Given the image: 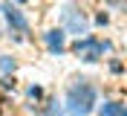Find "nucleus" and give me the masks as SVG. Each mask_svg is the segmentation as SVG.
I'll list each match as a JSON object with an SVG mask.
<instances>
[{"label": "nucleus", "mask_w": 127, "mask_h": 116, "mask_svg": "<svg viewBox=\"0 0 127 116\" xmlns=\"http://www.w3.org/2000/svg\"><path fill=\"white\" fill-rule=\"evenodd\" d=\"M75 49H78V55L84 52V58H87V61H95V58L107 49V44H98V41L90 38V41H78V46H75Z\"/></svg>", "instance_id": "nucleus-2"}, {"label": "nucleus", "mask_w": 127, "mask_h": 116, "mask_svg": "<svg viewBox=\"0 0 127 116\" xmlns=\"http://www.w3.org/2000/svg\"><path fill=\"white\" fill-rule=\"evenodd\" d=\"M101 116H124V108H121V105H104Z\"/></svg>", "instance_id": "nucleus-5"}, {"label": "nucleus", "mask_w": 127, "mask_h": 116, "mask_svg": "<svg viewBox=\"0 0 127 116\" xmlns=\"http://www.w3.org/2000/svg\"><path fill=\"white\" fill-rule=\"evenodd\" d=\"M3 12H6L9 23H12L15 29H20V32L26 29V20H23V15H20V9H15V6H6V9H3Z\"/></svg>", "instance_id": "nucleus-3"}, {"label": "nucleus", "mask_w": 127, "mask_h": 116, "mask_svg": "<svg viewBox=\"0 0 127 116\" xmlns=\"http://www.w3.org/2000/svg\"><path fill=\"white\" fill-rule=\"evenodd\" d=\"M66 102H69V113H72V116L90 113L93 105H95V87H93V84H75V87H69Z\"/></svg>", "instance_id": "nucleus-1"}, {"label": "nucleus", "mask_w": 127, "mask_h": 116, "mask_svg": "<svg viewBox=\"0 0 127 116\" xmlns=\"http://www.w3.org/2000/svg\"><path fill=\"white\" fill-rule=\"evenodd\" d=\"M46 44H49V49H61V46H64V32H49Z\"/></svg>", "instance_id": "nucleus-4"}]
</instances>
